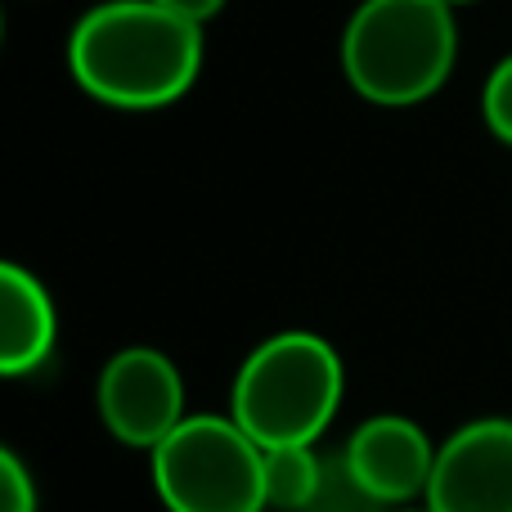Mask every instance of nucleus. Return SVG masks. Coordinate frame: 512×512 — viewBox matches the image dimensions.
Segmentation results:
<instances>
[{
  "label": "nucleus",
  "instance_id": "obj_14",
  "mask_svg": "<svg viewBox=\"0 0 512 512\" xmlns=\"http://www.w3.org/2000/svg\"><path fill=\"white\" fill-rule=\"evenodd\" d=\"M400 512H427V508H400Z\"/></svg>",
  "mask_w": 512,
  "mask_h": 512
},
{
  "label": "nucleus",
  "instance_id": "obj_10",
  "mask_svg": "<svg viewBox=\"0 0 512 512\" xmlns=\"http://www.w3.org/2000/svg\"><path fill=\"white\" fill-rule=\"evenodd\" d=\"M481 117H486L490 135L512 149V54L499 59L495 72L486 77V90H481Z\"/></svg>",
  "mask_w": 512,
  "mask_h": 512
},
{
  "label": "nucleus",
  "instance_id": "obj_8",
  "mask_svg": "<svg viewBox=\"0 0 512 512\" xmlns=\"http://www.w3.org/2000/svg\"><path fill=\"white\" fill-rule=\"evenodd\" d=\"M59 315L45 292V283L32 270L5 261L0 265V373L23 378L36 373L54 351Z\"/></svg>",
  "mask_w": 512,
  "mask_h": 512
},
{
  "label": "nucleus",
  "instance_id": "obj_2",
  "mask_svg": "<svg viewBox=\"0 0 512 512\" xmlns=\"http://www.w3.org/2000/svg\"><path fill=\"white\" fill-rule=\"evenodd\" d=\"M459 27L445 0H364L342 32L346 86L378 108H409L450 81Z\"/></svg>",
  "mask_w": 512,
  "mask_h": 512
},
{
  "label": "nucleus",
  "instance_id": "obj_11",
  "mask_svg": "<svg viewBox=\"0 0 512 512\" xmlns=\"http://www.w3.org/2000/svg\"><path fill=\"white\" fill-rule=\"evenodd\" d=\"M36 477L14 450L0 454V512H36Z\"/></svg>",
  "mask_w": 512,
  "mask_h": 512
},
{
  "label": "nucleus",
  "instance_id": "obj_4",
  "mask_svg": "<svg viewBox=\"0 0 512 512\" xmlns=\"http://www.w3.org/2000/svg\"><path fill=\"white\" fill-rule=\"evenodd\" d=\"M153 490L167 512H265V450L234 418L189 414L153 450Z\"/></svg>",
  "mask_w": 512,
  "mask_h": 512
},
{
  "label": "nucleus",
  "instance_id": "obj_1",
  "mask_svg": "<svg viewBox=\"0 0 512 512\" xmlns=\"http://www.w3.org/2000/svg\"><path fill=\"white\" fill-rule=\"evenodd\" d=\"M68 72L90 99L108 108H167L203 72V23L153 0H104L72 27Z\"/></svg>",
  "mask_w": 512,
  "mask_h": 512
},
{
  "label": "nucleus",
  "instance_id": "obj_13",
  "mask_svg": "<svg viewBox=\"0 0 512 512\" xmlns=\"http://www.w3.org/2000/svg\"><path fill=\"white\" fill-rule=\"evenodd\" d=\"M450 9H459V5H477V0H445Z\"/></svg>",
  "mask_w": 512,
  "mask_h": 512
},
{
  "label": "nucleus",
  "instance_id": "obj_5",
  "mask_svg": "<svg viewBox=\"0 0 512 512\" xmlns=\"http://www.w3.org/2000/svg\"><path fill=\"white\" fill-rule=\"evenodd\" d=\"M95 409L113 441L153 454L189 418L185 378L171 355L153 346H126L99 369Z\"/></svg>",
  "mask_w": 512,
  "mask_h": 512
},
{
  "label": "nucleus",
  "instance_id": "obj_12",
  "mask_svg": "<svg viewBox=\"0 0 512 512\" xmlns=\"http://www.w3.org/2000/svg\"><path fill=\"white\" fill-rule=\"evenodd\" d=\"M153 5L171 9V14H185L194 23H207V18H216L225 9V0H153Z\"/></svg>",
  "mask_w": 512,
  "mask_h": 512
},
{
  "label": "nucleus",
  "instance_id": "obj_7",
  "mask_svg": "<svg viewBox=\"0 0 512 512\" xmlns=\"http://www.w3.org/2000/svg\"><path fill=\"white\" fill-rule=\"evenodd\" d=\"M342 463L364 495L378 499L382 508H391L427 495L436 468V445L414 418L373 414L369 423H360L351 432Z\"/></svg>",
  "mask_w": 512,
  "mask_h": 512
},
{
  "label": "nucleus",
  "instance_id": "obj_9",
  "mask_svg": "<svg viewBox=\"0 0 512 512\" xmlns=\"http://www.w3.org/2000/svg\"><path fill=\"white\" fill-rule=\"evenodd\" d=\"M324 463H319L315 445H279L265 450V504L288 508V512H310L319 486H324Z\"/></svg>",
  "mask_w": 512,
  "mask_h": 512
},
{
  "label": "nucleus",
  "instance_id": "obj_3",
  "mask_svg": "<svg viewBox=\"0 0 512 512\" xmlns=\"http://www.w3.org/2000/svg\"><path fill=\"white\" fill-rule=\"evenodd\" d=\"M346 391L337 351L319 333L288 328L265 337L239 364L230 391V418L261 450L315 445L328 432Z\"/></svg>",
  "mask_w": 512,
  "mask_h": 512
},
{
  "label": "nucleus",
  "instance_id": "obj_6",
  "mask_svg": "<svg viewBox=\"0 0 512 512\" xmlns=\"http://www.w3.org/2000/svg\"><path fill=\"white\" fill-rule=\"evenodd\" d=\"M427 512H512V418H477L436 445Z\"/></svg>",
  "mask_w": 512,
  "mask_h": 512
}]
</instances>
